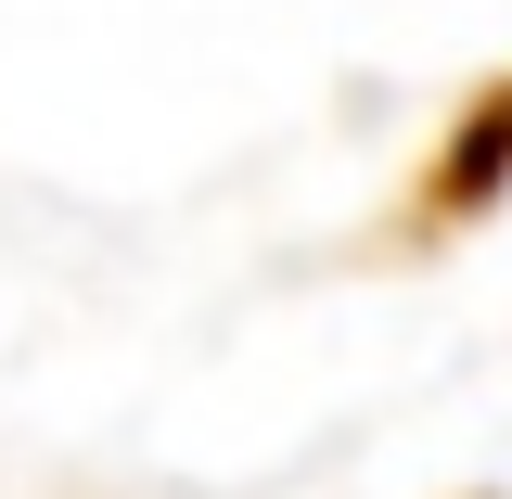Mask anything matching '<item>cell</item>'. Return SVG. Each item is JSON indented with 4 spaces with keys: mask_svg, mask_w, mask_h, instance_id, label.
<instances>
[{
    "mask_svg": "<svg viewBox=\"0 0 512 499\" xmlns=\"http://www.w3.org/2000/svg\"><path fill=\"white\" fill-rule=\"evenodd\" d=\"M512 180V90H487L474 116H461V141H448V167H436V218H474V192H500Z\"/></svg>",
    "mask_w": 512,
    "mask_h": 499,
    "instance_id": "obj_1",
    "label": "cell"
}]
</instances>
